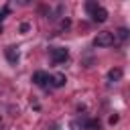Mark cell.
<instances>
[{
	"label": "cell",
	"mask_w": 130,
	"mask_h": 130,
	"mask_svg": "<svg viewBox=\"0 0 130 130\" xmlns=\"http://www.w3.org/2000/svg\"><path fill=\"white\" fill-rule=\"evenodd\" d=\"M91 18H93L95 22H106V20H108V10H106L104 6H98V10L91 14Z\"/></svg>",
	"instance_id": "5b68a950"
},
{
	"label": "cell",
	"mask_w": 130,
	"mask_h": 130,
	"mask_svg": "<svg viewBox=\"0 0 130 130\" xmlns=\"http://www.w3.org/2000/svg\"><path fill=\"white\" fill-rule=\"evenodd\" d=\"M30 106H32V108H35V110H41V104H39V102H37V100H30Z\"/></svg>",
	"instance_id": "2e32d148"
},
{
	"label": "cell",
	"mask_w": 130,
	"mask_h": 130,
	"mask_svg": "<svg viewBox=\"0 0 130 130\" xmlns=\"http://www.w3.org/2000/svg\"><path fill=\"white\" fill-rule=\"evenodd\" d=\"M85 130H104V126H102V122L98 118H89L87 124H85Z\"/></svg>",
	"instance_id": "9c48e42d"
},
{
	"label": "cell",
	"mask_w": 130,
	"mask_h": 130,
	"mask_svg": "<svg viewBox=\"0 0 130 130\" xmlns=\"http://www.w3.org/2000/svg\"><path fill=\"white\" fill-rule=\"evenodd\" d=\"M57 128H59V126H57V124H55V126H51V130H57Z\"/></svg>",
	"instance_id": "e0dca14e"
},
{
	"label": "cell",
	"mask_w": 130,
	"mask_h": 130,
	"mask_svg": "<svg viewBox=\"0 0 130 130\" xmlns=\"http://www.w3.org/2000/svg\"><path fill=\"white\" fill-rule=\"evenodd\" d=\"M18 30H20V32L24 35V32H28V30H30V24H28V22H22V24L18 26Z\"/></svg>",
	"instance_id": "4fadbf2b"
},
{
	"label": "cell",
	"mask_w": 130,
	"mask_h": 130,
	"mask_svg": "<svg viewBox=\"0 0 130 130\" xmlns=\"http://www.w3.org/2000/svg\"><path fill=\"white\" fill-rule=\"evenodd\" d=\"M98 6H100L98 2H87V4H85V10H87V14L91 16V14H93V12L98 10Z\"/></svg>",
	"instance_id": "8fae6325"
},
{
	"label": "cell",
	"mask_w": 130,
	"mask_h": 130,
	"mask_svg": "<svg viewBox=\"0 0 130 130\" xmlns=\"http://www.w3.org/2000/svg\"><path fill=\"white\" fill-rule=\"evenodd\" d=\"M65 81H67V77H65L63 73H55V75H51V85H53V87H63Z\"/></svg>",
	"instance_id": "52a82bcc"
},
{
	"label": "cell",
	"mask_w": 130,
	"mask_h": 130,
	"mask_svg": "<svg viewBox=\"0 0 130 130\" xmlns=\"http://www.w3.org/2000/svg\"><path fill=\"white\" fill-rule=\"evenodd\" d=\"M114 43H116V37H114V32H110V30H102V32H98L95 39H93V45H95V47H112Z\"/></svg>",
	"instance_id": "6da1fadb"
},
{
	"label": "cell",
	"mask_w": 130,
	"mask_h": 130,
	"mask_svg": "<svg viewBox=\"0 0 130 130\" xmlns=\"http://www.w3.org/2000/svg\"><path fill=\"white\" fill-rule=\"evenodd\" d=\"M69 26H71V20H69V18H61L59 28H63V30H65V28H69Z\"/></svg>",
	"instance_id": "7c38bea8"
},
{
	"label": "cell",
	"mask_w": 130,
	"mask_h": 130,
	"mask_svg": "<svg viewBox=\"0 0 130 130\" xmlns=\"http://www.w3.org/2000/svg\"><path fill=\"white\" fill-rule=\"evenodd\" d=\"M118 120H120V116H118V114H112V116H110V124H112V126H114Z\"/></svg>",
	"instance_id": "9a60e30c"
},
{
	"label": "cell",
	"mask_w": 130,
	"mask_h": 130,
	"mask_svg": "<svg viewBox=\"0 0 130 130\" xmlns=\"http://www.w3.org/2000/svg\"><path fill=\"white\" fill-rule=\"evenodd\" d=\"M4 55H6V59H8L10 65H16V63H18V49H16L14 45L6 47V49H4Z\"/></svg>",
	"instance_id": "277c9868"
},
{
	"label": "cell",
	"mask_w": 130,
	"mask_h": 130,
	"mask_svg": "<svg viewBox=\"0 0 130 130\" xmlns=\"http://www.w3.org/2000/svg\"><path fill=\"white\" fill-rule=\"evenodd\" d=\"M85 124H87V120H73L69 126H71L73 130H85Z\"/></svg>",
	"instance_id": "30bf717a"
},
{
	"label": "cell",
	"mask_w": 130,
	"mask_h": 130,
	"mask_svg": "<svg viewBox=\"0 0 130 130\" xmlns=\"http://www.w3.org/2000/svg\"><path fill=\"white\" fill-rule=\"evenodd\" d=\"M114 37H116V41H118V43H124V41H128V39H130V30H128L126 26H120V28L114 32Z\"/></svg>",
	"instance_id": "8992f818"
},
{
	"label": "cell",
	"mask_w": 130,
	"mask_h": 130,
	"mask_svg": "<svg viewBox=\"0 0 130 130\" xmlns=\"http://www.w3.org/2000/svg\"><path fill=\"white\" fill-rule=\"evenodd\" d=\"M2 124H4V122H2V118H0V128H2Z\"/></svg>",
	"instance_id": "ac0fdd59"
},
{
	"label": "cell",
	"mask_w": 130,
	"mask_h": 130,
	"mask_svg": "<svg viewBox=\"0 0 130 130\" xmlns=\"http://www.w3.org/2000/svg\"><path fill=\"white\" fill-rule=\"evenodd\" d=\"M122 79V69L120 67H112L108 71V81H120Z\"/></svg>",
	"instance_id": "ba28073f"
},
{
	"label": "cell",
	"mask_w": 130,
	"mask_h": 130,
	"mask_svg": "<svg viewBox=\"0 0 130 130\" xmlns=\"http://www.w3.org/2000/svg\"><path fill=\"white\" fill-rule=\"evenodd\" d=\"M49 55H51V59H53L55 65H61V63H65L69 59V51L65 47H51Z\"/></svg>",
	"instance_id": "7a4b0ae2"
},
{
	"label": "cell",
	"mask_w": 130,
	"mask_h": 130,
	"mask_svg": "<svg viewBox=\"0 0 130 130\" xmlns=\"http://www.w3.org/2000/svg\"><path fill=\"white\" fill-rule=\"evenodd\" d=\"M49 81H51V75H49L47 71H35V73H32V83H35V85L45 87Z\"/></svg>",
	"instance_id": "3957f363"
},
{
	"label": "cell",
	"mask_w": 130,
	"mask_h": 130,
	"mask_svg": "<svg viewBox=\"0 0 130 130\" xmlns=\"http://www.w3.org/2000/svg\"><path fill=\"white\" fill-rule=\"evenodd\" d=\"M8 10H10V6H4V8L0 10V20H4V18H6V14H8Z\"/></svg>",
	"instance_id": "5bb4252c"
}]
</instances>
